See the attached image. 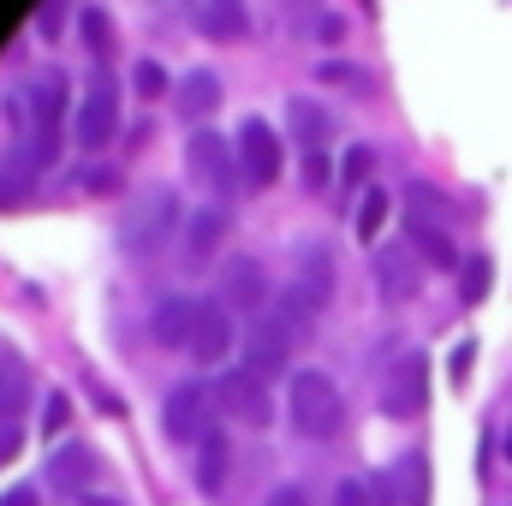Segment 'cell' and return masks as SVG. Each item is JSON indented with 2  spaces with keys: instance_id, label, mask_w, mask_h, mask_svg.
I'll return each mask as SVG.
<instances>
[{
  "instance_id": "20",
  "label": "cell",
  "mask_w": 512,
  "mask_h": 506,
  "mask_svg": "<svg viewBox=\"0 0 512 506\" xmlns=\"http://www.w3.org/2000/svg\"><path fill=\"white\" fill-rule=\"evenodd\" d=\"M405 239H411V251L423 256V262H435V268H465L453 233L441 221H429V215H405Z\"/></svg>"
},
{
  "instance_id": "27",
  "label": "cell",
  "mask_w": 512,
  "mask_h": 506,
  "mask_svg": "<svg viewBox=\"0 0 512 506\" xmlns=\"http://www.w3.org/2000/svg\"><path fill=\"white\" fill-rule=\"evenodd\" d=\"M137 96H143V102H161V96H167V72H161V60H137Z\"/></svg>"
},
{
  "instance_id": "11",
  "label": "cell",
  "mask_w": 512,
  "mask_h": 506,
  "mask_svg": "<svg viewBox=\"0 0 512 506\" xmlns=\"http://www.w3.org/2000/svg\"><path fill=\"white\" fill-rule=\"evenodd\" d=\"M233 149H239V173H245V185L268 191V185L280 179V131L268 126V120H245L239 137H233Z\"/></svg>"
},
{
  "instance_id": "35",
  "label": "cell",
  "mask_w": 512,
  "mask_h": 506,
  "mask_svg": "<svg viewBox=\"0 0 512 506\" xmlns=\"http://www.w3.org/2000/svg\"><path fill=\"white\" fill-rule=\"evenodd\" d=\"M262 506H310V501H304V489H298V483H280V489H274Z\"/></svg>"
},
{
  "instance_id": "23",
  "label": "cell",
  "mask_w": 512,
  "mask_h": 506,
  "mask_svg": "<svg viewBox=\"0 0 512 506\" xmlns=\"http://www.w3.org/2000/svg\"><path fill=\"white\" fill-rule=\"evenodd\" d=\"M197 30L215 36V42H239V36L251 30V12H245V6H203V12H197Z\"/></svg>"
},
{
  "instance_id": "15",
  "label": "cell",
  "mask_w": 512,
  "mask_h": 506,
  "mask_svg": "<svg viewBox=\"0 0 512 506\" xmlns=\"http://www.w3.org/2000/svg\"><path fill=\"white\" fill-rule=\"evenodd\" d=\"M227 227H233V209H227V203H203V209L185 221V245H179L185 256H179V262H185V268H203L209 256L221 251Z\"/></svg>"
},
{
  "instance_id": "3",
  "label": "cell",
  "mask_w": 512,
  "mask_h": 506,
  "mask_svg": "<svg viewBox=\"0 0 512 506\" xmlns=\"http://www.w3.org/2000/svg\"><path fill=\"white\" fill-rule=\"evenodd\" d=\"M286 417H292V429H298V435H310V441L340 435V423H346L340 381L328 376V370H298L292 387H286Z\"/></svg>"
},
{
  "instance_id": "5",
  "label": "cell",
  "mask_w": 512,
  "mask_h": 506,
  "mask_svg": "<svg viewBox=\"0 0 512 506\" xmlns=\"http://www.w3.org/2000/svg\"><path fill=\"white\" fill-rule=\"evenodd\" d=\"M185 167H191V179H203L215 197H227V191L245 179V173H239V149H233L215 126H209V131L197 126L191 137H185Z\"/></svg>"
},
{
  "instance_id": "2",
  "label": "cell",
  "mask_w": 512,
  "mask_h": 506,
  "mask_svg": "<svg viewBox=\"0 0 512 506\" xmlns=\"http://www.w3.org/2000/svg\"><path fill=\"white\" fill-rule=\"evenodd\" d=\"M179 191L173 185H143L120 209V251L126 256H155L173 233H179Z\"/></svg>"
},
{
  "instance_id": "24",
  "label": "cell",
  "mask_w": 512,
  "mask_h": 506,
  "mask_svg": "<svg viewBox=\"0 0 512 506\" xmlns=\"http://www.w3.org/2000/svg\"><path fill=\"white\" fill-rule=\"evenodd\" d=\"M221 483H227V435L209 429L203 435V459H197V489L203 495H221Z\"/></svg>"
},
{
  "instance_id": "12",
  "label": "cell",
  "mask_w": 512,
  "mask_h": 506,
  "mask_svg": "<svg viewBox=\"0 0 512 506\" xmlns=\"http://www.w3.org/2000/svg\"><path fill=\"white\" fill-rule=\"evenodd\" d=\"M114 126H120V90H114V78H108V72H96V78H90V90H84V102H78L72 131H78V143H84V149H102V143L114 137Z\"/></svg>"
},
{
  "instance_id": "36",
  "label": "cell",
  "mask_w": 512,
  "mask_h": 506,
  "mask_svg": "<svg viewBox=\"0 0 512 506\" xmlns=\"http://www.w3.org/2000/svg\"><path fill=\"white\" fill-rule=\"evenodd\" d=\"M316 18H322V24H316V36H322V42H334V36L346 30V24H340V12H316Z\"/></svg>"
},
{
  "instance_id": "28",
  "label": "cell",
  "mask_w": 512,
  "mask_h": 506,
  "mask_svg": "<svg viewBox=\"0 0 512 506\" xmlns=\"http://www.w3.org/2000/svg\"><path fill=\"white\" fill-rule=\"evenodd\" d=\"M78 30H84V42H90V48H96V54H102V48H108V18H102V12H96V6H84V12H78Z\"/></svg>"
},
{
  "instance_id": "18",
  "label": "cell",
  "mask_w": 512,
  "mask_h": 506,
  "mask_svg": "<svg viewBox=\"0 0 512 506\" xmlns=\"http://www.w3.org/2000/svg\"><path fill=\"white\" fill-rule=\"evenodd\" d=\"M155 340L167 346V352H191V328H197V298H185V292H173V298H161L155 304Z\"/></svg>"
},
{
  "instance_id": "30",
  "label": "cell",
  "mask_w": 512,
  "mask_h": 506,
  "mask_svg": "<svg viewBox=\"0 0 512 506\" xmlns=\"http://www.w3.org/2000/svg\"><path fill=\"white\" fill-rule=\"evenodd\" d=\"M370 161H376V149H370V143H358V149L346 155V185H364V179H370Z\"/></svg>"
},
{
  "instance_id": "22",
  "label": "cell",
  "mask_w": 512,
  "mask_h": 506,
  "mask_svg": "<svg viewBox=\"0 0 512 506\" xmlns=\"http://www.w3.org/2000/svg\"><path fill=\"white\" fill-rule=\"evenodd\" d=\"M286 114H292V137H298V143H304V155H316V149H322V143H328V114H322V108H316V102H304V96H292V108H286Z\"/></svg>"
},
{
  "instance_id": "17",
  "label": "cell",
  "mask_w": 512,
  "mask_h": 506,
  "mask_svg": "<svg viewBox=\"0 0 512 506\" xmlns=\"http://www.w3.org/2000/svg\"><path fill=\"white\" fill-rule=\"evenodd\" d=\"M221 108V78L209 72V66H197V72H185L179 78V90H173V114L179 120H191V131L203 126V114H215Z\"/></svg>"
},
{
  "instance_id": "31",
  "label": "cell",
  "mask_w": 512,
  "mask_h": 506,
  "mask_svg": "<svg viewBox=\"0 0 512 506\" xmlns=\"http://www.w3.org/2000/svg\"><path fill=\"white\" fill-rule=\"evenodd\" d=\"M328 185V155L316 149V155H304V191H322Z\"/></svg>"
},
{
  "instance_id": "38",
  "label": "cell",
  "mask_w": 512,
  "mask_h": 506,
  "mask_svg": "<svg viewBox=\"0 0 512 506\" xmlns=\"http://www.w3.org/2000/svg\"><path fill=\"white\" fill-rule=\"evenodd\" d=\"M90 506H120V501H108V495H96V501H90Z\"/></svg>"
},
{
  "instance_id": "10",
  "label": "cell",
  "mask_w": 512,
  "mask_h": 506,
  "mask_svg": "<svg viewBox=\"0 0 512 506\" xmlns=\"http://www.w3.org/2000/svg\"><path fill=\"white\" fill-rule=\"evenodd\" d=\"M96 477H102V453H96L90 441H66V447L48 459V483L66 489V501H78V506L96 501Z\"/></svg>"
},
{
  "instance_id": "33",
  "label": "cell",
  "mask_w": 512,
  "mask_h": 506,
  "mask_svg": "<svg viewBox=\"0 0 512 506\" xmlns=\"http://www.w3.org/2000/svg\"><path fill=\"white\" fill-rule=\"evenodd\" d=\"M84 387H90V393H96V405H102V411H108V417H120V411H126V399H120V393H114V387H102V381H96V376H84Z\"/></svg>"
},
{
  "instance_id": "25",
  "label": "cell",
  "mask_w": 512,
  "mask_h": 506,
  "mask_svg": "<svg viewBox=\"0 0 512 506\" xmlns=\"http://www.w3.org/2000/svg\"><path fill=\"white\" fill-rule=\"evenodd\" d=\"M387 203H393V197H387L382 185H364V191H358V221H352V233H358L364 245H370V239L382 233V221H387Z\"/></svg>"
},
{
  "instance_id": "7",
  "label": "cell",
  "mask_w": 512,
  "mask_h": 506,
  "mask_svg": "<svg viewBox=\"0 0 512 506\" xmlns=\"http://www.w3.org/2000/svg\"><path fill=\"white\" fill-rule=\"evenodd\" d=\"M334 286H340V262H334V251L328 245H310V251L298 256V274H292V304L316 322L328 304H334Z\"/></svg>"
},
{
  "instance_id": "8",
  "label": "cell",
  "mask_w": 512,
  "mask_h": 506,
  "mask_svg": "<svg viewBox=\"0 0 512 506\" xmlns=\"http://www.w3.org/2000/svg\"><path fill=\"white\" fill-rule=\"evenodd\" d=\"M221 304L227 310H245V316H268L274 286H268V268L256 256H227L221 262Z\"/></svg>"
},
{
  "instance_id": "32",
  "label": "cell",
  "mask_w": 512,
  "mask_h": 506,
  "mask_svg": "<svg viewBox=\"0 0 512 506\" xmlns=\"http://www.w3.org/2000/svg\"><path fill=\"white\" fill-rule=\"evenodd\" d=\"M334 506H370V483H358V477H346V483L334 489Z\"/></svg>"
},
{
  "instance_id": "1",
  "label": "cell",
  "mask_w": 512,
  "mask_h": 506,
  "mask_svg": "<svg viewBox=\"0 0 512 506\" xmlns=\"http://www.w3.org/2000/svg\"><path fill=\"white\" fill-rule=\"evenodd\" d=\"M310 334V316L292 304V292H280L274 304H268V316H256L251 322V340H245V370L251 376H286V364H292V352H298V340Z\"/></svg>"
},
{
  "instance_id": "19",
  "label": "cell",
  "mask_w": 512,
  "mask_h": 506,
  "mask_svg": "<svg viewBox=\"0 0 512 506\" xmlns=\"http://www.w3.org/2000/svg\"><path fill=\"white\" fill-rule=\"evenodd\" d=\"M376 489H382V506H399V489H405V506H429V459L423 453H405V465L382 471Z\"/></svg>"
},
{
  "instance_id": "6",
  "label": "cell",
  "mask_w": 512,
  "mask_h": 506,
  "mask_svg": "<svg viewBox=\"0 0 512 506\" xmlns=\"http://www.w3.org/2000/svg\"><path fill=\"white\" fill-rule=\"evenodd\" d=\"M209 387L203 381H173L167 387V399H161V435L173 441V447H191V441H203L209 435Z\"/></svg>"
},
{
  "instance_id": "29",
  "label": "cell",
  "mask_w": 512,
  "mask_h": 506,
  "mask_svg": "<svg viewBox=\"0 0 512 506\" xmlns=\"http://www.w3.org/2000/svg\"><path fill=\"white\" fill-rule=\"evenodd\" d=\"M328 84H358V90H370V78L358 72V66H346V60H328V66H316Z\"/></svg>"
},
{
  "instance_id": "37",
  "label": "cell",
  "mask_w": 512,
  "mask_h": 506,
  "mask_svg": "<svg viewBox=\"0 0 512 506\" xmlns=\"http://www.w3.org/2000/svg\"><path fill=\"white\" fill-rule=\"evenodd\" d=\"M0 506H36V489H24V483H18V489H6V495H0Z\"/></svg>"
},
{
  "instance_id": "34",
  "label": "cell",
  "mask_w": 512,
  "mask_h": 506,
  "mask_svg": "<svg viewBox=\"0 0 512 506\" xmlns=\"http://www.w3.org/2000/svg\"><path fill=\"white\" fill-rule=\"evenodd\" d=\"M42 429H48V435H60V429H66V393H48V411H42Z\"/></svg>"
},
{
  "instance_id": "14",
  "label": "cell",
  "mask_w": 512,
  "mask_h": 506,
  "mask_svg": "<svg viewBox=\"0 0 512 506\" xmlns=\"http://www.w3.org/2000/svg\"><path fill=\"white\" fill-rule=\"evenodd\" d=\"M227 352H233V310L221 298L215 304L203 298L197 304V328H191V358L215 370V364H227Z\"/></svg>"
},
{
  "instance_id": "39",
  "label": "cell",
  "mask_w": 512,
  "mask_h": 506,
  "mask_svg": "<svg viewBox=\"0 0 512 506\" xmlns=\"http://www.w3.org/2000/svg\"><path fill=\"white\" fill-rule=\"evenodd\" d=\"M507 459H512V429H507Z\"/></svg>"
},
{
  "instance_id": "4",
  "label": "cell",
  "mask_w": 512,
  "mask_h": 506,
  "mask_svg": "<svg viewBox=\"0 0 512 506\" xmlns=\"http://www.w3.org/2000/svg\"><path fill=\"white\" fill-rule=\"evenodd\" d=\"M18 114H24V126H30V161L48 167L54 149H60V126H66V78H60V72H42L24 96H12V120H18Z\"/></svg>"
},
{
  "instance_id": "21",
  "label": "cell",
  "mask_w": 512,
  "mask_h": 506,
  "mask_svg": "<svg viewBox=\"0 0 512 506\" xmlns=\"http://www.w3.org/2000/svg\"><path fill=\"white\" fill-rule=\"evenodd\" d=\"M24 399H30V370H24L12 352H0V429H12V423H18Z\"/></svg>"
},
{
  "instance_id": "13",
  "label": "cell",
  "mask_w": 512,
  "mask_h": 506,
  "mask_svg": "<svg viewBox=\"0 0 512 506\" xmlns=\"http://www.w3.org/2000/svg\"><path fill=\"white\" fill-rule=\"evenodd\" d=\"M215 405L227 411V417H239V423H268L274 417V399H268V381L251 376V370H227V376L215 381Z\"/></svg>"
},
{
  "instance_id": "16",
  "label": "cell",
  "mask_w": 512,
  "mask_h": 506,
  "mask_svg": "<svg viewBox=\"0 0 512 506\" xmlns=\"http://www.w3.org/2000/svg\"><path fill=\"white\" fill-rule=\"evenodd\" d=\"M376 286H382L387 304H411V298L423 292V256H417V251L376 256Z\"/></svg>"
},
{
  "instance_id": "26",
  "label": "cell",
  "mask_w": 512,
  "mask_h": 506,
  "mask_svg": "<svg viewBox=\"0 0 512 506\" xmlns=\"http://www.w3.org/2000/svg\"><path fill=\"white\" fill-rule=\"evenodd\" d=\"M495 286V256H465L459 268V304H483Z\"/></svg>"
},
{
  "instance_id": "9",
  "label": "cell",
  "mask_w": 512,
  "mask_h": 506,
  "mask_svg": "<svg viewBox=\"0 0 512 506\" xmlns=\"http://www.w3.org/2000/svg\"><path fill=\"white\" fill-rule=\"evenodd\" d=\"M423 405H429V358L399 352V364L382 376V411L387 417H417Z\"/></svg>"
}]
</instances>
